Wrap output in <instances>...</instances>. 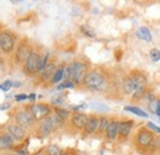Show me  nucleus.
<instances>
[{
    "label": "nucleus",
    "mask_w": 160,
    "mask_h": 155,
    "mask_svg": "<svg viewBox=\"0 0 160 155\" xmlns=\"http://www.w3.org/2000/svg\"><path fill=\"white\" fill-rule=\"evenodd\" d=\"M88 74V65L82 62L70 63L64 72L65 80H72L74 84H82L84 79Z\"/></svg>",
    "instance_id": "f257e3e1"
},
{
    "label": "nucleus",
    "mask_w": 160,
    "mask_h": 155,
    "mask_svg": "<svg viewBox=\"0 0 160 155\" xmlns=\"http://www.w3.org/2000/svg\"><path fill=\"white\" fill-rule=\"evenodd\" d=\"M85 88H88L89 90H92V91H103L107 86V81L105 77L99 73V72H88L86 77L84 79V82Z\"/></svg>",
    "instance_id": "f03ea898"
},
{
    "label": "nucleus",
    "mask_w": 160,
    "mask_h": 155,
    "mask_svg": "<svg viewBox=\"0 0 160 155\" xmlns=\"http://www.w3.org/2000/svg\"><path fill=\"white\" fill-rule=\"evenodd\" d=\"M154 139H155V137H154L152 131L145 129V128H142V129L138 131V133H137L136 144H137L138 148L148 149V148H150V147L154 145Z\"/></svg>",
    "instance_id": "7ed1b4c3"
},
{
    "label": "nucleus",
    "mask_w": 160,
    "mask_h": 155,
    "mask_svg": "<svg viewBox=\"0 0 160 155\" xmlns=\"http://www.w3.org/2000/svg\"><path fill=\"white\" fill-rule=\"evenodd\" d=\"M30 112H31V115L35 118L36 122H37V121L41 122V121H43L44 118L51 116L52 110H51V107H49L48 105H46V103H32V105L30 106Z\"/></svg>",
    "instance_id": "20e7f679"
},
{
    "label": "nucleus",
    "mask_w": 160,
    "mask_h": 155,
    "mask_svg": "<svg viewBox=\"0 0 160 155\" xmlns=\"http://www.w3.org/2000/svg\"><path fill=\"white\" fill-rule=\"evenodd\" d=\"M40 64H41V56L36 51H32L31 54H30V57L26 60V63L23 64V69H25V72L28 75H32V74L40 73Z\"/></svg>",
    "instance_id": "39448f33"
},
{
    "label": "nucleus",
    "mask_w": 160,
    "mask_h": 155,
    "mask_svg": "<svg viewBox=\"0 0 160 155\" xmlns=\"http://www.w3.org/2000/svg\"><path fill=\"white\" fill-rule=\"evenodd\" d=\"M15 48V37L6 31L0 32V49L4 53H10Z\"/></svg>",
    "instance_id": "423d86ee"
},
{
    "label": "nucleus",
    "mask_w": 160,
    "mask_h": 155,
    "mask_svg": "<svg viewBox=\"0 0 160 155\" xmlns=\"http://www.w3.org/2000/svg\"><path fill=\"white\" fill-rule=\"evenodd\" d=\"M15 122L16 124L21 126L22 128H30L35 124V118L32 117L31 112L30 111H26V110H22V111H19L15 116Z\"/></svg>",
    "instance_id": "0eeeda50"
},
{
    "label": "nucleus",
    "mask_w": 160,
    "mask_h": 155,
    "mask_svg": "<svg viewBox=\"0 0 160 155\" xmlns=\"http://www.w3.org/2000/svg\"><path fill=\"white\" fill-rule=\"evenodd\" d=\"M54 129H56V127H54L52 116L44 118L43 121H41L40 123H38V133H40V136L43 137V138L48 137Z\"/></svg>",
    "instance_id": "6e6552de"
},
{
    "label": "nucleus",
    "mask_w": 160,
    "mask_h": 155,
    "mask_svg": "<svg viewBox=\"0 0 160 155\" xmlns=\"http://www.w3.org/2000/svg\"><path fill=\"white\" fill-rule=\"evenodd\" d=\"M31 52H32V49L30 48V46L26 43V42H22L19 44V47H18V49H16V53H15V59H16V62L18 63H26V60L27 58L30 57V54H31Z\"/></svg>",
    "instance_id": "1a4fd4ad"
},
{
    "label": "nucleus",
    "mask_w": 160,
    "mask_h": 155,
    "mask_svg": "<svg viewBox=\"0 0 160 155\" xmlns=\"http://www.w3.org/2000/svg\"><path fill=\"white\" fill-rule=\"evenodd\" d=\"M8 134H10V136L12 137L14 140L21 142L26 137V131H25V128H22L21 126L15 123V124H10L8 127Z\"/></svg>",
    "instance_id": "9d476101"
},
{
    "label": "nucleus",
    "mask_w": 160,
    "mask_h": 155,
    "mask_svg": "<svg viewBox=\"0 0 160 155\" xmlns=\"http://www.w3.org/2000/svg\"><path fill=\"white\" fill-rule=\"evenodd\" d=\"M133 128V121L131 119H126V121H121L118 122V136L122 139H127Z\"/></svg>",
    "instance_id": "9b49d317"
},
{
    "label": "nucleus",
    "mask_w": 160,
    "mask_h": 155,
    "mask_svg": "<svg viewBox=\"0 0 160 155\" xmlns=\"http://www.w3.org/2000/svg\"><path fill=\"white\" fill-rule=\"evenodd\" d=\"M99 123H100V118L98 116H95V115L89 116L88 121H86V124L84 127L85 133L86 134H92L96 131H99Z\"/></svg>",
    "instance_id": "f8f14e48"
},
{
    "label": "nucleus",
    "mask_w": 160,
    "mask_h": 155,
    "mask_svg": "<svg viewBox=\"0 0 160 155\" xmlns=\"http://www.w3.org/2000/svg\"><path fill=\"white\" fill-rule=\"evenodd\" d=\"M88 118H89V116H86L85 113L77 112V113H74V115L72 116V119H70L72 126H73L74 128H77V129H84Z\"/></svg>",
    "instance_id": "ddd939ff"
},
{
    "label": "nucleus",
    "mask_w": 160,
    "mask_h": 155,
    "mask_svg": "<svg viewBox=\"0 0 160 155\" xmlns=\"http://www.w3.org/2000/svg\"><path fill=\"white\" fill-rule=\"evenodd\" d=\"M105 136L107 139L110 140H115L117 137H118V121H111L106 132H105Z\"/></svg>",
    "instance_id": "4468645a"
},
{
    "label": "nucleus",
    "mask_w": 160,
    "mask_h": 155,
    "mask_svg": "<svg viewBox=\"0 0 160 155\" xmlns=\"http://www.w3.org/2000/svg\"><path fill=\"white\" fill-rule=\"evenodd\" d=\"M56 70H57L56 64H54V63H48V64L46 65V68L40 73V79L43 80V81H46V80H48V79H52V77H53L54 73H56Z\"/></svg>",
    "instance_id": "2eb2a0df"
},
{
    "label": "nucleus",
    "mask_w": 160,
    "mask_h": 155,
    "mask_svg": "<svg viewBox=\"0 0 160 155\" xmlns=\"http://www.w3.org/2000/svg\"><path fill=\"white\" fill-rule=\"evenodd\" d=\"M14 139L10 134H1L0 136V150H6L12 148Z\"/></svg>",
    "instance_id": "dca6fc26"
},
{
    "label": "nucleus",
    "mask_w": 160,
    "mask_h": 155,
    "mask_svg": "<svg viewBox=\"0 0 160 155\" xmlns=\"http://www.w3.org/2000/svg\"><path fill=\"white\" fill-rule=\"evenodd\" d=\"M122 88H123V92H124V94H127V95H133V92L136 91V89H134V84H133V80H132L131 75L124 78L123 82H122Z\"/></svg>",
    "instance_id": "f3484780"
},
{
    "label": "nucleus",
    "mask_w": 160,
    "mask_h": 155,
    "mask_svg": "<svg viewBox=\"0 0 160 155\" xmlns=\"http://www.w3.org/2000/svg\"><path fill=\"white\" fill-rule=\"evenodd\" d=\"M136 36H137V38L142 39V41H145V42H150L152 41V33H150V31L148 30V27H144V26L139 27L137 30Z\"/></svg>",
    "instance_id": "a211bd4d"
},
{
    "label": "nucleus",
    "mask_w": 160,
    "mask_h": 155,
    "mask_svg": "<svg viewBox=\"0 0 160 155\" xmlns=\"http://www.w3.org/2000/svg\"><path fill=\"white\" fill-rule=\"evenodd\" d=\"M148 111L150 113H155V115H159L160 113V100L154 97L152 101L148 102Z\"/></svg>",
    "instance_id": "6ab92c4d"
},
{
    "label": "nucleus",
    "mask_w": 160,
    "mask_h": 155,
    "mask_svg": "<svg viewBox=\"0 0 160 155\" xmlns=\"http://www.w3.org/2000/svg\"><path fill=\"white\" fill-rule=\"evenodd\" d=\"M64 72H65V68H64V67H59V68H57V70H56L54 75H53L52 79H51V82H52V84H58L60 80L64 78Z\"/></svg>",
    "instance_id": "aec40b11"
},
{
    "label": "nucleus",
    "mask_w": 160,
    "mask_h": 155,
    "mask_svg": "<svg viewBox=\"0 0 160 155\" xmlns=\"http://www.w3.org/2000/svg\"><path fill=\"white\" fill-rule=\"evenodd\" d=\"M124 110L128 111V112H132V113H134V115H137V116H139V117H144V118L148 117V113H145L142 108L136 107V106H126Z\"/></svg>",
    "instance_id": "412c9836"
},
{
    "label": "nucleus",
    "mask_w": 160,
    "mask_h": 155,
    "mask_svg": "<svg viewBox=\"0 0 160 155\" xmlns=\"http://www.w3.org/2000/svg\"><path fill=\"white\" fill-rule=\"evenodd\" d=\"M110 122H111V121H110L107 117H105V116L100 117V123H99V132H100V133H105V132H106V129H107Z\"/></svg>",
    "instance_id": "4be33fe9"
},
{
    "label": "nucleus",
    "mask_w": 160,
    "mask_h": 155,
    "mask_svg": "<svg viewBox=\"0 0 160 155\" xmlns=\"http://www.w3.org/2000/svg\"><path fill=\"white\" fill-rule=\"evenodd\" d=\"M46 153H47V155H64L63 152H62V149H60L59 147H57V145H49L47 148Z\"/></svg>",
    "instance_id": "5701e85b"
},
{
    "label": "nucleus",
    "mask_w": 160,
    "mask_h": 155,
    "mask_svg": "<svg viewBox=\"0 0 160 155\" xmlns=\"http://www.w3.org/2000/svg\"><path fill=\"white\" fill-rule=\"evenodd\" d=\"M54 113H56L57 116H59L60 118H63L64 121H65L68 117L70 116V112H69L68 110L62 108V107H56V108H54Z\"/></svg>",
    "instance_id": "b1692460"
},
{
    "label": "nucleus",
    "mask_w": 160,
    "mask_h": 155,
    "mask_svg": "<svg viewBox=\"0 0 160 155\" xmlns=\"http://www.w3.org/2000/svg\"><path fill=\"white\" fill-rule=\"evenodd\" d=\"M80 30H81V32H82L85 36H88V37H90V38H94V37L96 36L95 31H94V30H91L88 25H82V26L80 27Z\"/></svg>",
    "instance_id": "393cba45"
},
{
    "label": "nucleus",
    "mask_w": 160,
    "mask_h": 155,
    "mask_svg": "<svg viewBox=\"0 0 160 155\" xmlns=\"http://www.w3.org/2000/svg\"><path fill=\"white\" fill-rule=\"evenodd\" d=\"M52 118H53V123H54L56 129H57V128H60V127H63V126H64V122H65V121H64L63 118H60L59 116H57L56 113L52 116Z\"/></svg>",
    "instance_id": "a878e982"
},
{
    "label": "nucleus",
    "mask_w": 160,
    "mask_h": 155,
    "mask_svg": "<svg viewBox=\"0 0 160 155\" xmlns=\"http://www.w3.org/2000/svg\"><path fill=\"white\" fill-rule=\"evenodd\" d=\"M149 56H150V59L153 62H159L160 60V51L158 48H153L150 52H149Z\"/></svg>",
    "instance_id": "bb28decb"
},
{
    "label": "nucleus",
    "mask_w": 160,
    "mask_h": 155,
    "mask_svg": "<svg viewBox=\"0 0 160 155\" xmlns=\"http://www.w3.org/2000/svg\"><path fill=\"white\" fill-rule=\"evenodd\" d=\"M74 86H75V84H74L72 80H65V81H63V84H60L59 86H58V90H62V89H67V88L72 89V88H74Z\"/></svg>",
    "instance_id": "cd10ccee"
},
{
    "label": "nucleus",
    "mask_w": 160,
    "mask_h": 155,
    "mask_svg": "<svg viewBox=\"0 0 160 155\" xmlns=\"http://www.w3.org/2000/svg\"><path fill=\"white\" fill-rule=\"evenodd\" d=\"M11 86H12V82H11L10 80H6V81H4V82L0 85V89L4 90V91H9Z\"/></svg>",
    "instance_id": "c85d7f7f"
},
{
    "label": "nucleus",
    "mask_w": 160,
    "mask_h": 155,
    "mask_svg": "<svg viewBox=\"0 0 160 155\" xmlns=\"http://www.w3.org/2000/svg\"><path fill=\"white\" fill-rule=\"evenodd\" d=\"M147 126H148L149 128H152V129H153L155 133H158V134L160 136V127L155 126V124H154V123H152V122H148V124H147Z\"/></svg>",
    "instance_id": "c756f323"
},
{
    "label": "nucleus",
    "mask_w": 160,
    "mask_h": 155,
    "mask_svg": "<svg viewBox=\"0 0 160 155\" xmlns=\"http://www.w3.org/2000/svg\"><path fill=\"white\" fill-rule=\"evenodd\" d=\"M154 149L155 150H158V152H160V136L155 137V139H154Z\"/></svg>",
    "instance_id": "7c9ffc66"
},
{
    "label": "nucleus",
    "mask_w": 160,
    "mask_h": 155,
    "mask_svg": "<svg viewBox=\"0 0 160 155\" xmlns=\"http://www.w3.org/2000/svg\"><path fill=\"white\" fill-rule=\"evenodd\" d=\"M27 98H28V95H26V94H20V95H16V96H15V100H16L18 102L23 101V100H27Z\"/></svg>",
    "instance_id": "2f4dec72"
},
{
    "label": "nucleus",
    "mask_w": 160,
    "mask_h": 155,
    "mask_svg": "<svg viewBox=\"0 0 160 155\" xmlns=\"http://www.w3.org/2000/svg\"><path fill=\"white\" fill-rule=\"evenodd\" d=\"M63 102V97H56L52 100V105H59Z\"/></svg>",
    "instance_id": "473e14b6"
},
{
    "label": "nucleus",
    "mask_w": 160,
    "mask_h": 155,
    "mask_svg": "<svg viewBox=\"0 0 160 155\" xmlns=\"http://www.w3.org/2000/svg\"><path fill=\"white\" fill-rule=\"evenodd\" d=\"M35 98H36V94H31V95L28 96V100H30V101H32V102L35 101Z\"/></svg>",
    "instance_id": "72a5a7b5"
},
{
    "label": "nucleus",
    "mask_w": 160,
    "mask_h": 155,
    "mask_svg": "<svg viewBox=\"0 0 160 155\" xmlns=\"http://www.w3.org/2000/svg\"><path fill=\"white\" fill-rule=\"evenodd\" d=\"M12 86H15V88H19V86H20V82H19V81H16V82H12Z\"/></svg>",
    "instance_id": "f704fd0d"
},
{
    "label": "nucleus",
    "mask_w": 160,
    "mask_h": 155,
    "mask_svg": "<svg viewBox=\"0 0 160 155\" xmlns=\"http://www.w3.org/2000/svg\"><path fill=\"white\" fill-rule=\"evenodd\" d=\"M19 154L20 155H27V152H25V150H20V152H19Z\"/></svg>",
    "instance_id": "c9c22d12"
},
{
    "label": "nucleus",
    "mask_w": 160,
    "mask_h": 155,
    "mask_svg": "<svg viewBox=\"0 0 160 155\" xmlns=\"http://www.w3.org/2000/svg\"><path fill=\"white\" fill-rule=\"evenodd\" d=\"M9 107V105H2V106H0V108L1 110H4V108H8Z\"/></svg>",
    "instance_id": "e433bc0d"
},
{
    "label": "nucleus",
    "mask_w": 160,
    "mask_h": 155,
    "mask_svg": "<svg viewBox=\"0 0 160 155\" xmlns=\"http://www.w3.org/2000/svg\"><path fill=\"white\" fill-rule=\"evenodd\" d=\"M158 116H159V118H160V113H159V115H158Z\"/></svg>",
    "instance_id": "4c0bfd02"
}]
</instances>
